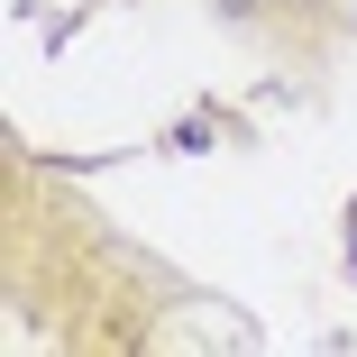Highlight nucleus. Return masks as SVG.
<instances>
[]
</instances>
